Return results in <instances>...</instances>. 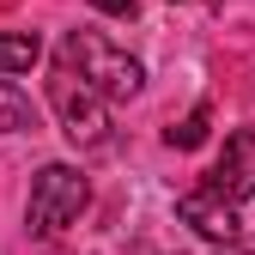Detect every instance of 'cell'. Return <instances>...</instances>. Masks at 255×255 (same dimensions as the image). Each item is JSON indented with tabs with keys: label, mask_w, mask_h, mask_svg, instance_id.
I'll list each match as a JSON object with an SVG mask.
<instances>
[{
	"label": "cell",
	"mask_w": 255,
	"mask_h": 255,
	"mask_svg": "<svg viewBox=\"0 0 255 255\" xmlns=\"http://www.w3.org/2000/svg\"><path fill=\"white\" fill-rule=\"evenodd\" d=\"M55 61H61L67 73H79L104 104H128V98H140V85H146V67H140L128 49H116L104 30H67Z\"/></svg>",
	"instance_id": "1"
},
{
	"label": "cell",
	"mask_w": 255,
	"mask_h": 255,
	"mask_svg": "<svg viewBox=\"0 0 255 255\" xmlns=\"http://www.w3.org/2000/svg\"><path fill=\"white\" fill-rule=\"evenodd\" d=\"M49 104H55V116H61V134H67L79 152L110 146V110H104V98H98L79 73H67L61 61H55V73H49Z\"/></svg>",
	"instance_id": "2"
},
{
	"label": "cell",
	"mask_w": 255,
	"mask_h": 255,
	"mask_svg": "<svg viewBox=\"0 0 255 255\" xmlns=\"http://www.w3.org/2000/svg\"><path fill=\"white\" fill-rule=\"evenodd\" d=\"M85 207H91V182H85L73 164H43L37 182H30V207H24V219H30V231L55 237V231L79 225Z\"/></svg>",
	"instance_id": "3"
},
{
	"label": "cell",
	"mask_w": 255,
	"mask_h": 255,
	"mask_svg": "<svg viewBox=\"0 0 255 255\" xmlns=\"http://www.w3.org/2000/svg\"><path fill=\"white\" fill-rule=\"evenodd\" d=\"M207 188L225 195V201H249L255 195V128H231L225 134V152L207 170Z\"/></svg>",
	"instance_id": "4"
},
{
	"label": "cell",
	"mask_w": 255,
	"mask_h": 255,
	"mask_svg": "<svg viewBox=\"0 0 255 255\" xmlns=\"http://www.w3.org/2000/svg\"><path fill=\"white\" fill-rule=\"evenodd\" d=\"M176 219L182 225H195L207 243H237L243 237V219H237V201H225V195H213V188L201 182V188H188V195L176 201Z\"/></svg>",
	"instance_id": "5"
},
{
	"label": "cell",
	"mask_w": 255,
	"mask_h": 255,
	"mask_svg": "<svg viewBox=\"0 0 255 255\" xmlns=\"http://www.w3.org/2000/svg\"><path fill=\"white\" fill-rule=\"evenodd\" d=\"M43 61L37 30H0V73H30Z\"/></svg>",
	"instance_id": "6"
},
{
	"label": "cell",
	"mask_w": 255,
	"mask_h": 255,
	"mask_svg": "<svg viewBox=\"0 0 255 255\" xmlns=\"http://www.w3.org/2000/svg\"><path fill=\"white\" fill-rule=\"evenodd\" d=\"M30 128H37V104L12 79H0V134H30Z\"/></svg>",
	"instance_id": "7"
},
{
	"label": "cell",
	"mask_w": 255,
	"mask_h": 255,
	"mask_svg": "<svg viewBox=\"0 0 255 255\" xmlns=\"http://www.w3.org/2000/svg\"><path fill=\"white\" fill-rule=\"evenodd\" d=\"M207 134H213V110H207V104H195V110H188V116H182L176 128H164V140H170L176 152H195V146H201Z\"/></svg>",
	"instance_id": "8"
},
{
	"label": "cell",
	"mask_w": 255,
	"mask_h": 255,
	"mask_svg": "<svg viewBox=\"0 0 255 255\" xmlns=\"http://www.w3.org/2000/svg\"><path fill=\"white\" fill-rule=\"evenodd\" d=\"M98 12H110V18H134L140 12V0H91Z\"/></svg>",
	"instance_id": "9"
},
{
	"label": "cell",
	"mask_w": 255,
	"mask_h": 255,
	"mask_svg": "<svg viewBox=\"0 0 255 255\" xmlns=\"http://www.w3.org/2000/svg\"><path fill=\"white\" fill-rule=\"evenodd\" d=\"M249 255H255V243H249Z\"/></svg>",
	"instance_id": "10"
}]
</instances>
